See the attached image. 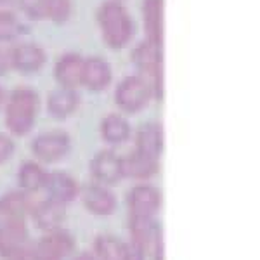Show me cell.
Segmentation results:
<instances>
[{
    "instance_id": "d4e9b609",
    "label": "cell",
    "mask_w": 260,
    "mask_h": 260,
    "mask_svg": "<svg viewBox=\"0 0 260 260\" xmlns=\"http://www.w3.org/2000/svg\"><path fill=\"white\" fill-rule=\"evenodd\" d=\"M75 4L73 0H49L45 19H49L54 24H66L73 18Z\"/></svg>"
},
{
    "instance_id": "484cf974",
    "label": "cell",
    "mask_w": 260,
    "mask_h": 260,
    "mask_svg": "<svg viewBox=\"0 0 260 260\" xmlns=\"http://www.w3.org/2000/svg\"><path fill=\"white\" fill-rule=\"evenodd\" d=\"M49 0H18V11L30 21H44Z\"/></svg>"
},
{
    "instance_id": "f546056e",
    "label": "cell",
    "mask_w": 260,
    "mask_h": 260,
    "mask_svg": "<svg viewBox=\"0 0 260 260\" xmlns=\"http://www.w3.org/2000/svg\"><path fill=\"white\" fill-rule=\"evenodd\" d=\"M125 246H127V260H144L146 258V253H148V251L142 248L141 245L130 241V243H125Z\"/></svg>"
},
{
    "instance_id": "f1b7e54d",
    "label": "cell",
    "mask_w": 260,
    "mask_h": 260,
    "mask_svg": "<svg viewBox=\"0 0 260 260\" xmlns=\"http://www.w3.org/2000/svg\"><path fill=\"white\" fill-rule=\"evenodd\" d=\"M2 260H33L31 257V246L28 245H23V246H18V248H12L6 253L0 255Z\"/></svg>"
},
{
    "instance_id": "5bb4252c",
    "label": "cell",
    "mask_w": 260,
    "mask_h": 260,
    "mask_svg": "<svg viewBox=\"0 0 260 260\" xmlns=\"http://www.w3.org/2000/svg\"><path fill=\"white\" fill-rule=\"evenodd\" d=\"M82 68H83V56L78 52H64L57 57L54 62V80L57 87L64 89H78L82 78Z\"/></svg>"
},
{
    "instance_id": "5b68a950",
    "label": "cell",
    "mask_w": 260,
    "mask_h": 260,
    "mask_svg": "<svg viewBox=\"0 0 260 260\" xmlns=\"http://www.w3.org/2000/svg\"><path fill=\"white\" fill-rule=\"evenodd\" d=\"M71 151V137L64 130H47L31 141V153L40 163H59Z\"/></svg>"
},
{
    "instance_id": "d6a6232c",
    "label": "cell",
    "mask_w": 260,
    "mask_h": 260,
    "mask_svg": "<svg viewBox=\"0 0 260 260\" xmlns=\"http://www.w3.org/2000/svg\"><path fill=\"white\" fill-rule=\"evenodd\" d=\"M6 101H7V92L2 85H0V111L4 110V106H6Z\"/></svg>"
},
{
    "instance_id": "7c38bea8",
    "label": "cell",
    "mask_w": 260,
    "mask_h": 260,
    "mask_svg": "<svg viewBox=\"0 0 260 260\" xmlns=\"http://www.w3.org/2000/svg\"><path fill=\"white\" fill-rule=\"evenodd\" d=\"M44 191L47 192V198L61 205H68L80 196V186H78L77 179L62 170L47 172Z\"/></svg>"
},
{
    "instance_id": "4fadbf2b",
    "label": "cell",
    "mask_w": 260,
    "mask_h": 260,
    "mask_svg": "<svg viewBox=\"0 0 260 260\" xmlns=\"http://www.w3.org/2000/svg\"><path fill=\"white\" fill-rule=\"evenodd\" d=\"M134 146L136 151L144 153L148 156L160 160L165 149V128L158 121H146L134 134Z\"/></svg>"
},
{
    "instance_id": "ac0fdd59",
    "label": "cell",
    "mask_w": 260,
    "mask_h": 260,
    "mask_svg": "<svg viewBox=\"0 0 260 260\" xmlns=\"http://www.w3.org/2000/svg\"><path fill=\"white\" fill-rule=\"evenodd\" d=\"M30 215L37 228L50 233V231L61 228V222L64 219V205L50 198L44 201H33Z\"/></svg>"
},
{
    "instance_id": "e575fe53",
    "label": "cell",
    "mask_w": 260,
    "mask_h": 260,
    "mask_svg": "<svg viewBox=\"0 0 260 260\" xmlns=\"http://www.w3.org/2000/svg\"><path fill=\"white\" fill-rule=\"evenodd\" d=\"M121 2H123V0H121Z\"/></svg>"
},
{
    "instance_id": "8fae6325",
    "label": "cell",
    "mask_w": 260,
    "mask_h": 260,
    "mask_svg": "<svg viewBox=\"0 0 260 260\" xmlns=\"http://www.w3.org/2000/svg\"><path fill=\"white\" fill-rule=\"evenodd\" d=\"M90 174L98 184L103 186H115L123 179L121 172V156L115 154L111 149H103L92 156Z\"/></svg>"
},
{
    "instance_id": "ba28073f",
    "label": "cell",
    "mask_w": 260,
    "mask_h": 260,
    "mask_svg": "<svg viewBox=\"0 0 260 260\" xmlns=\"http://www.w3.org/2000/svg\"><path fill=\"white\" fill-rule=\"evenodd\" d=\"M167 4L165 0H144L141 6L144 40L158 47H165L167 35Z\"/></svg>"
},
{
    "instance_id": "8992f818",
    "label": "cell",
    "mask_w": 260,
    "mask_h": 260,
    "mask_svg": "<svg viewBox=\"0 0 260 260\" xmlns=\"http://www.w3.org/2000/svg\"><path fill=\"white\" fill-rule=\"evenodd\" d=\"M11 70L19 75H35L42 71L47 62V52L35 42H16L7 49Z\"/></svg>"
},
{
    "instance_id": "ffe728a7",
    "label": "cell",
    "mask_w": 260,
    "mask_h": 260,
    "mask_svg": "<svg viewBox=\"0 0 260 260\" xmlns=\"http://www.w3.org/2000/svg\"><path fill=\"white\" fill-rule=\"evenodd\" d=\"M101 139L110 146H120L127 142L132 136V127H130L127 116L123 113H110L99 123Z\"/></svg>"
},
{
    "instance_id": "277c9868",
    "label": "cell",
    "mask_w": 260,
    "mask_h": 260,
    "mask_svg": "<svg viewBox=\"0 0 260 260\" xmlns=\"http://www.w3.org/2000/svg\"><path fill=\"white\" fill-rule=\"evenodd\" d=\"M153 101L149 85L139 75L123 77L115 87V104L123 115H137Z\"/></svg>"
},
{
    "instance_id": "52a82bcc",
    "label": "cell",
    "mask_w": 260,
    "mask_h": 260,
    "mask_svg": "<svg viewBox=\"0 0 260 260\" xmlns=\"http://www.w3.org/2000/svg\"><path fill=\"white\" fill-rule=\"evenodd\" d=\"M75 250L73 236L64 229H54L31 245L33 260H66Z\"/></svg>"
},
{
    "instance_id": "9c48e42d",
    "label": "cell",
    "mask_w": 260,
    "mask_h": 260,
    "mask_svg": "<svg viewBox=\"0 0 260 260\" xmlns=\"http://www.w3.org/2000/svg\"><path fill=\"white\" fill-rule=\"evenodd\" d=\"M113 83L111 64L101 56L83 57L80 87L90 92H104Z\"/></svg>"
},
{
    "instance_id": "1f68e13d",
    "label": "cell",
    "mask_w": 260,
    "mask_h": 260,
    "mask_svg": "<svg viewBox=\"0 0 260 260\" xmlns=\"http://www.w3.org/2000/svg\"><path fill=\"white\" fill-rule=\"evenodd\" d=\"M9 70H11V66H9V57H7V50L0 49V78H2L4 75H7Z\"/></svg>"
},
{
    "instance_id": "cb8c5ba5",
    "label": "cell",
    "mask_w": 260,
    "mask_h": 260,
    "mask_svg": "<svg viewBox=\"0 0 260 260\" xmlns=\"http://www.w3.org/2000/svg\"><path fill=\"white\" fill-rule=\"evenodd\" d=\"M24 31L26 30L19 14H0V44L18 42Z\"/></svg>"
},
{
    "instance_id": "44dd1931",
    "label": "cell",
    "mask_w": 260,
    "mask_h": 260,
    "mask_svg": "<svg viewBox=\"0 0 260 260\" xmlns=\"http://www.w3.org/2000/svg\"><path fill=\"white\" fill-rule=\"evenodd\" d=\"M47 170L42 167L40 161H23L18 170V184L21 191L33 194L44 189Z\"/></svg>"
},
{
    "instance_id": "836d02e7",
    "label": "cell",
    "mask_w": 260,
    "mask_h": 260,
    "mask_svg": "<svg viewBox=\"0 0 260 260\" xmlns=\"http://www.w3.org/2000/svg\"><path fill=\"white\" fill-rule=\"evenodd\" d=\"M73 260H98V258L94 257V253H87V251H83V253L77 255Z\"/></svg>"
},
{
    "instance_id": "9a60e30c",
    "label": "cell",
    "mask_w": 260,
    "mask_h": 260,
    "mask_svg": "<svg viewBox=\"0 0 260 260\" xmlns=\"http://www.w3.org/2000/svg\"><path fill=\"white\" fill-rule=\"evenodd\" d=\"M80 108V94L77 89H64V87H57L47 95L45 101V110L49 116L54 120H68Z\"/></svg>"
},
{
    "instance_id": "3957f363",
    "label": "cell",
    "mask_w": 260,
    "mask_h": 260,
    "mask_svg": "<svg viewBox=\"0 0 260 260\" xmlns=\"http://www.w3.org/2000/svg\"><path fill=\"white\" fill-rule=\"evenodd\" d=\"M132 64L136 75L149 85L153 99L163 101L167 94V78H165V52L163 47L142 40L132 49Z\"/></svg>"
},
{
    "instance_id": "7a4b0ae2",
    "label": "cell",
    "mask_w": 260,
    "mask_h": 260,
    "mask_svg": "<svg viewBox=\"0 0 260 260\" xmlns=\"http://www.w3.org/2000/svg\"><path fill=\"white\" fill-rule=\"evenodd\" d=\"M40 111V95L31 87H16L7 94L4 123L12 137H24L35 127Z\"/></svg>"
},
{
    "instance_id": "30bf717a",
    "label": "cell",
    "mask_w": 260,
    "mask_h": 260,
    "mask_svg": "<svg viewBox=\"0 0 260 260\" xmlns=\"http://www.w3.org/2000/svg\"><path fill=\"white\" fill-rule=\"evenodd\" d=\"M128 213L137 217H154L161 207V192L151 184H137L127 196Z\"/></svg>"
},
{
    "instance_id": "4dcf8cb0",
    "label": "cell",
    "mask_w": 260,
    "mask_h": 260,
    "mask_svg": "<svg viewBox=\"0 0 260 260\" xmlns=\"http://www.w3.org/2000/svg\"><path fill=\"white\" fill-rule=\"evenodd\" d=\"M0 14H19L18 0H0Z\"/></svg>"
},
{
    "instance_id": "e0dca14e",
    "label": "cell",
    "mask_w": 260,
    "mask_h": 260,
    "mask_svg": "<svg viewBox=\"0 0 260 260\" xmlns=\"http://www.w3.org/2000/svg\"><path fill=\"white\" fill-rule=\"evenodd\" d=\"M121 172L123 179L149 180L160 172V160L134 149L127 156H121Z\"/></svg>"
},
{
    "instance_id": "6da1fadb",
    "label": "cell",
    "mask_w": 260,
    "mask_h": 260,
    "mask_svg": "<svg viewBox=\"0 0 260 260\" xmlns=\"http://www.w3.org/2000/svg\"><path fill=\"white\" fill-rule=\"evenodd\" d=\"M95 21L104 45L111 50L128 47L136 35V23L121 0H104L98 7Z\"/></svg>"
},
{
    "instance_id": "7402d4cb",
    "label": "cell",
    "mask_w": 260,
    "mask_h": 260,
    "mask_svg": "<svg viewBox=\"0 0 260 260\" xmlns=\"http://www.w3.org/2000/svg\"><path fill=\"white\" fill-rule=\"evenodd\" d=\"M28 243V228L24 219L14 220L0 228V255Z\"/></svg>"
},
{
    "instance_id": "83f0119b",
    "label": "cell",
    "mask_w": 260,
    "mask_h": 260,
    "mask_svg": "<svg viewBox=\"0 0 260 260\" xmlns=\"http://www.w3.org/2000/svg\"><path fill=\"white\" fill-rule=\"evenodd\" d=\"M14 151H16V144L12 136L0 134V163H6L9 158H12Z\"/></svg>"
},
{
    "instance_id": "d6986e66",
    "label": "cell",
    "mask_w": 260,
    "mask_h": 260,
    "mask_svg": "<svg viewBox=\"0 0 260 260\" xmlns=\"http://www.w3.org/2000/svg\"><path fill=\"white\" fill-rule=\"evenodd\" d=\"M31 205V194L24 191H12L0 198V228L30 215Z\"/></svg>"
},
{
    "instance_id": "603a6c76",
    "label": "cell",
    "mask_w": 260,
    "mask_h": 260,
    "mask_svg": "<svg viewBox=\"0 0 260 260\" xmlns=\"http://www.w3.org/2000/svg\"><path fill=\"white\" fill-rule=\"evenodd\" d=\"M94 257L98 260H127V246L123 241L103 234L94 241Z\"/></svg>"
},
{
    "instance_id": "2e32d148",
    "label": "cell",
    "mask_w": 260,
    "mask_h": 260,
    "mask_svg": "<svg viewBox=\"0 0 260 260\" xmlns=\"http://www.w3.org/2000/svg\"><path fill=\"white\" fill-rule=\"evenodd\" d=\"M82 201L90 213L98 217H108L116 210V196L108 186L103 184H89L83 191H80Z\"/></svg>"
},
{
    "instance_id": "4316f807",
    "label": "cell",
    "mask_w": 260,
    "mask_h": 260,
    "mask_svg": "<svg viewBox=\"0 0 260 260\" xmlns=\"http://www.w3.org/2000/svg\"><path fill=\"white\" fill-rule=\"evenodd\" d=\"M148 251H151L153 260H165V240H163V231L160 228V224L154 229V234H153V238H151Z\"/></svg>"
}]
</instances>
